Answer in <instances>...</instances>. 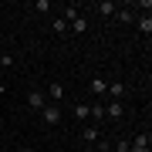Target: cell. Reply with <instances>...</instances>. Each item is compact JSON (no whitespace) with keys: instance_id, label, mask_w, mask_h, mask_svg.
Here are the masks:
<instances>
[{"instance_id":"6da1fadb","label":"cell","mask_w":152,"mask_h":152,"mask_svg":"<svg viewBox=\"0 0 152 152\" xmlns=\"http://www.w3.org/2000/svg\"><path fill=\"white\" fill-rule=\"evenodd\" d=\"M41 122H44V125H58V122H61V105H51V102H48V105L41 108Z\"/></svg>"},{"instance_id":"7a4b0ae2","label":"cell","mask_w":152,"mask_h":152,"mask_svg":"<svg viewBox=\"0 0 152 152\" xmlns=\"http://www.w3.org/2000/svg\"><path fill=\"white\" fill-rule=\"evenodd\" d=\"M44 98H48L51 105H61V98H64V85H61V81H51L48 91H44Z\"/></svg>"},{"instance_id":"3957f363","label":"cell","mask_w":152,"mask_h":152,"mask_svg":"<svg viewBox=\"0 0 152 152\" xmlns=\"http://www.w3.org/2000/svg\"><path fill=\"white\" fill-rule=\"evenodd\" d=\"M105 95H108L112 102H122V98L129 95V85H122V81H112V85H108V91H105Z\"/></svg>"},{"instance_id":"277c9868","label":"cell","mask_w":152,"mask_h":152,"mask_svg":"<svg viewBox=\"0 0 152 152\" xmlns=\"http://www.w3.org/2000/svg\"><path fill=\"white\" fill-rule=\"evenodd\" d=\"M129 149H132V152H152V149H149V132H139V135L129 142Z\"/></svg>"},{"instance_id":"5b68a950","label":"cell","mask_w":152,"mask_h":152,"mask_svg":"<svg viewBox=\"0 0 152 152\" xmlns=\"http://www.w3.org/2000/svg\"><path fill=\"white\" fill-rule=\"evenodd\" d=\"M91 10H98V14H102V17H112L115 10H118V7H115L112 0H98V4H91Z\"/></svg>"},{"instance_id":"8992f818","label":"cell","mask_w":152,"mask_h":152,"mask_svg":"<svg viewBox=\"0 0 152 152\" xmlns=\"http://www.w3.org/2000/svg\"><path fill=\"white\" fill-rule=\"evenodd\" d=\"M78 17H81V4H68V7H64V17H61V20H64V24H75Z\"/></svg>"},{"instance_id":"52a82bcc","label":"cell","mask_w":152,"mask_h":152,"mask_svg":"<svg viewBox=\"0 0 152 152\" xmlns=\"http://www.w3.org/2000/svg\"><path fill=\"white\" fill-rule=\"evenodd\" d=\"M81 139L88 142V145H98V142H102V132H98L95 125H85V132H81Z\"/></svg>"},{"instance_id":"ba28073f","label":"cell","mask_w":152,"mask_h":152,"mask_svg":"<svg viewBox=\"0 0 152 152\" xmlns=\"http://www.w3.org/2000/svg\"><path fill=\"white\" fill-rule=\"evenodd\" d=\"M122 115H125V108H122V102H108V105H105V118H115V122H118Z\"/></svg>"},{"instance_id":"9c48e42d","label":"cell","mask_w":152,"mask_h":152,"mask_svg":"<svg viewBox=\"0 0 152 152\" xmlns=\"http://www.w3.org/2000/svg\"><path fill=\"white\" fill-rule=\"evenodd\" d=\"M27 105H31L34 112H41L44 105H48V98H44V91H31V95H27Z\"/></svg>"},{"instance_id":"30bf717a","label":"cell","mask_w":152,"mask_h":152,"mask_svg":"<svg viewBox=\"0 0 152 152\" xmlns=\"http://www.w3.org/2000/svg\"><path fill=\"white\" fill-rule=\"evenodd\" d=\"M135 27L149 37V34H152V17H149V14H135Z\"/></svg>"},{"instance_id":"8fae6325","label":"cell","mask_w":152,"mask_h":152,"mask_svg":"<svg viewBox=\"0 0 152 152\" xmlns=\"http://www.w3.org/2000/svg\"><path fill=\"white\" fill-rule=\"evenodd\" d=\"M108 91V81L105 78H91V95H105Z\"/></svg>"},{"instance_id":"7c38bea8","label":"cell","mask_w":152,"mask_h":152,"mask_svg":"<svg viewBox=\"0 0 152 152\" xmlns=\"http://www.w3.org/2000/svg\"><path fill=\"white\" fill-rule=\"evenodd\" d=\"M112 17H118V24H135V10H115Z\"/></svg>"},{"instance_id":"4fadbf2b","label":"cell","mask_w":152,"mask_h":152,"mask_svg":"<svg viewBox=\"0 0 152 152\" xmlns=\"http://www.w3.org/2000/svg\"><path fill=\"white\" fill-rule=\"evenodd\" d=\"M75 118H78V122H88V105H85V102L75 105Z\"/></svg>"},{"instance_id":"5bb4252c","label":"cell","mask_w":152,"mask_h":152,"mask_svg":"<svg viewBox=\"0 0 152 152\" xmlns=\"http://www.w3.org/2000/svg\"><path fill=\"white\" fill-rule=\"evenodd\" d=\"M68 27L75 31V34H85V31H88V20H85V17H78V20H75V24H68Z\"/></svg>"},{"instance_id":"9a60e30c","label":"cell","mask_w":152,"mask_h":152,"mask_svg":"<svg viewBox=\"0 0 152 152\" xmlns=\"http://www.w3.org/2000/svg\"><path fill=\"white\" fill-rule=\"evenodd\" d=\"M112 152H132V149H129V139H118V142H112Z\"/></svg>"},{"instance_id":"2e32d148","label":"cell","mask_w":152,"mask_h":152,"mask_svg":"<svg viewBox=\"0 0 152 152\" xmlns=\"http://www.w3.org/2000/svg\"><path fill=\"white\" fill-rule=\"evenodd\" d=\"M64 31H68V24H64V20L58 17V20H54V34H64Z\"/></svg>"},{"instance_id":"e0dca14e","label":"cell","mask_w":152,"mask_h":152,"mask_svg":"<svg viewBox=\"0 0 152 152\" xmlns=\"http://www.w3.org/2000/svg\"><path fill=\"white\" fill-rule=\"evenodd\" d=\"M4 95H7V85H4V81H0V98H4Z\"/></svg>"},{"instance_id":"ac0fdd59","label":"cell","mask_w":152,"mask_h":152,"mask_svg":"<svg viewBox=\"0 0 152 152\" xmlns=\"http://www.w3.org/2000/svg\"><path fill=\"white\" fill-rule=\"evenodd\" d=\"M81 152H98V149H95V145H91V149H81Z\"/></svg>"},{"instance_id":"d6986e66","label":"cell","mask_w":152,"mask_h":152,"mask_svg":"<svg viewBox=\"0 0 152 152\" xmlns=\"http://www.w3.org/2000/svg\"><path fill=\"white\" fill-rule=\"evenodd\" d=\"M20 152H34V149H27V145H24V149H20Z\"/></svg>"},{"instance_id":"ffe728a7","label":"cell","mask_w":152,"mask_h":152,"mask_svg":"<svg viewBox=\"0 0 152 152\" xmlns=\"http://www.w3.org/2000/svg\"><path fill=\"white\" fill-rule=\"evenodd\" d=\"M108 152H112V149H108Z\"/></svg>"}]
</instances>
